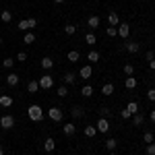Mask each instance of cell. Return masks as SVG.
<instances>
[{
	"mask_svg": "<svg viewBox=\"0 0 155 155\" xmlns=\"http://www.w3.org/2000/svg\"><path fill=\"white\" fill-rule=\"evenodd\" d=\"M106 33H107V37H116V35H118V29L110 25V27H107V29H106Z\"/></svg>",
	"mask_w": 155,
	"mask_h": 155,
	"instance_id": "obj_35",
	"label": "cell"
},
{
	"mask_svg": "<svg viewBox=\"0 0 155 155\" xmlns=\"http://www.w3.org/2000/svg\"><path fill=\"white\" fill-rule=\"evenodd\" d=\"M19 81H21V79H19L17 72H8V74H6V85H8V87H17Z\"/></svg>",
	"mask_w": 155,
	"mask_h": 155,
	"instance_id": "obj_8",
	"label": "cell"
},
{
	"mask_svg": "<svg viewBox=\"0 0 155 155\" xmlns=\"http://www.w3.org/2000/svg\"><path fill=\"white\" fill-rule=\"evenodd\" d=\"M145 153H147V155H155V143H149V145H147Z\"/></svg>",
	"mask_w": 155,
	"mask_h": 155,
	"instance_id": "obj_37",
	"label": "cell"
},
{
	"mask_svg": "<svg viewBox=\"0 0 155 155\" xmlns=\"http://www.w3.org/2000/svg\"><path fill=\"white\" fill-rule=\"evenodd\" d=\"M39 64H41V68H44V71H50V68L54 66V60L50 58V56H46V58H41V62H39Z\"/></svg>",
	"mask_w": 155,
	"mask_h": 155,
	"instance_id": "obj_18",
	"label": "cell"
},
{
	"mask_svg": "<svg viewBox=\"0 0 155 155\" xmlns=\"http://www.w3.org/2000/svg\"><path fill=\"white\" fill-rule=\"evenodd\" d=\"M23 41L27 44V46H29V44H33V41H35V33H33V31H27L25 37H23Z\"/></svg>",
	"mask_w": 155,
	"mask_h": 155,
	"instance_id": "obj_25",
	"label": "cell"
},
{
	"mask_svg": "<svg viewBox=\"0 0 155 155\" xmlns=\"http://www.w3.org/2000/svg\"><path fill=\"white\" fill-rule=\"evenodd\" d=\"M87 60H89V62H99V52L91 50V52L87 54Z\"/></svg>",
	"mask_w": 155,
	"mask_h": 155,
	"instance_id": "obj_27",
	"label": "cell"
},
{
	"mask_svg": "<svg viewBox=\"0 0 155 155\" xmlns=\"http://www.w3.org/2000/svg\"><path fill=\"white\" fill-rule=\"evenodd\" d=\"M37 83H39V89H46V91H48V89L54 87V77H52V74H44V77H39Z\"/></svg>",
	"mask_w": 155,
	"mask_h": 155,
	"instance_id": "obj_3",
	"label": "cell"
},
{
	"mask_svg": "<svg viewBox=\"0 0 155 155\" xmlns=\"http://www.w3.org/2000/svg\"><path fill=\"white\" fill-rule=\"evenodd\" d=\"M95 41H97V37L93 35V33H87V35H85V44H87V46H95Z\"/></svg>",
	"mask_w": 155,
	"mask_h": 155,
	"instance_id": "obj_30",
	"label": "cell"
},
{
	"mask_svg": "<svg viewBox=\"0 0 155 155\" xmlns=\"http://www.w3.org/2000/svg\"><path fill=\"white\" fill-rule=\"evenodd\" d=\"M120 116H122V118H124V120L132 118V114H130V112H128V110H126V107H124V110H120Z\"/></svg>",
	"mask_w": 155,
	"mask_h": 155,
	"instance_id": "obj_40",
	"label": "cell"
},
{
	"mask_svg": "<svg viewBox=\"0 0 155 155\" xmlns=\"http://www.w3.org/2000/svg\"><path fill=\"white\" fill-rule=\"evenodd\" d=\"M27 116H29L31 122H41L44 120V110L39 106H29L27 107Z\"/></svg>",
	"mask_w": 155,
	"mask_h": 155,
	"instance_id": "obj_1",
	"label": "cell"
},
{
	"mask_svg": "<svg viewBox=\"0 0 155 155\" xmlns=\"http://www.w3.org/2000/svg\"><path fill=\"white\" fill-rule=\"evenodd\" d=\"M145 58H147V62H149V60H153L155 58V52H153V50H149V52L145 54Z\"/></svg>",
	"mask_w": 155,
	"mask_h": 155,
	"instance_id": "obj_44",
	"label": "cell"
},
{
	"mask_svg": "<svg viewBox=\"0 0 155 155\" xmlns=\"http://www.w3.org/2000/svg\"><path fill=\"white\" fill-rule=\"evenodd\" d=\"M0 106H2V107H11V106H12V97H11V95H4V93H0Z\"/></svg>",
	"mask_w": 155,
	"mask_h": 155,
	"instance_id": "obj_15",
	"label": "cell"
},
{
	"mask_svg": "<svg viewBox=\"0 0 155 155\" xmlns=\"http://www.w3.org/2000/svg\"><path fill=\"white\" fill-rule=\"evenodd\" d=\"M0 46H2V37H0Z\"/></svg>",
	"mask_w": 155,
	"mask_h": 155,
	"instance_id": "obj_50",
	"label": "cell"
},
{
	"mask_svg": "<svg viewBox=\"0 0 155 155\" xmlns=\"http://www.w3.org/2000/svg\"><path fill=\"white\" fill-rule=\"evenodd\" d=\"M110 114H112V112H110V107H101V110H99V118H107Z\"/></svg>",
	"mask_w": 155,
	"mask_h": 155,
	"instance_id": "obj_36",
	"label": "cell"
},
{
	"mask_svg": "<svg viewBox=\"0 0 155 155\" xmlns=\"http://www.w3.org/2000/svg\"><path fill=\"white\" fill-rule=\"evenodd\" d=\"M91 74H93V68H91V64H85L83 68L79 71V77H81V79H91Z\"/></svg>",
	"mask_w": 155,
	"mask_h": 155,
	"instance_id": "obj_9",
	"label": "cell"
},
{
	"mask_svg": "<svg viewBox=\"0 0 155 155\" xmlns=\"http://www.w3.org/2000/svg\"><path fill=\"white\" fill-rule=\"evenodd\" d=\"M74 81H77V74L74 72H66L64 74V85H72Z\"/></svg>",
	"mask_w": 155,
	"mask_h": 155,
	"instance_id": "obj_23",
	"label": "cell"
},
{
	"mask_svg": "<svg viewBox=\"0 0 155 155\" xmlns=\"http://www.w3.org/2000/svg\"><path fill=\"white\" fill-rule=\"evenodd\" d=\"M81 95H83V97H91V95H93V87H91V85H83Z\"/></svg>",
	"mask_w": 155,
	"mask_h": 155,
	"instance_id": "obj_24",
	"label": "cell"
},
{
	"mask_svg": "<svg viewBox=\"0 0 155 155\" xmlns=\"http://www.w3.org/2000/svg\"><path fill=\"white\" fill-rule=\"evenodd\" d=\"M64 33H66V35H74V33H77V25H66V27H64Z\"/></svg>",
	"mask_w": 155,
	"mask_h": 155,
	"instance_id": "obj_34",
	"label": "cell"
},
{
	"mask_svg": "<svg viewBox=\"0 0 155 155\" xmlns=\"http://www.w3.org/2000/svg\"><path fill=\"white\" fill-rule=\"evenodd\" d=\"M56 95H58V97H66V95H68V89H66V85H60L58 89H56Z\"/></svg>",
	"mask_w": 155,
	"mask_h": 155,
	"instance_id": "obj_31",
	"label": "cell"
},
{
	"mask_svg": "<svg viewBox=\"0 0 155 155\" xmlns=\"http://www.w3.org/2000/svg\"><path fill=\"white\" fill-rule=\"evenodd\" d=\"M0 21H2V23H11L12 21V12L11 11H2L0 12Z\"/></svg>",
	"mask_w": 155,
	"mask_h": 155,
	"instance_id": "obj_20",
	"label": "cell"
},
{
	"mask_svg": "<svg viewBox=\"0 0 155 155\" xmlns=\"http://www.w3.org/2000/svg\"><path fill=\"white\" fill-rule=\"evenodd\" d=\"M107 23L112 25V27H118L120 25V15L116 11H110L107 12Z\"/></svg>",
	"mask_w": 155,
	"mask_h": 155,
	"instance_id": "obj_7",
	"label": "cell"
},
{
	"mask_svg": "<svg viewBox=\"0 0 155 155\" xmlns=\"http://www.w3.org/2000/svg\"><path fill=\"white\" fill-rule=\"evenodd\" d=\"M48 116H50V120L52 122H62V118H64V112L60 110V107H50V112H48Z\"/></svg>",
	"mask_w": 155,
	"mask_h": 155,
	"instance_id": "obj_4",
	"label": "cell"
},
{
	"mask_svg": "<svg viewBox=\"0 0 155 155\" xmlns=\"http://www.w3.org/2000/svg\"><path fill=\"white\" fill-rule=\"evenodd\" d=\"M106 149L107 151H116V147H118V141H116V139H114V137H110V139H106Z\"/></svg>",
	"mask_w": 155,
	"mask_h": 155,
	"instance_id": "obj_13",
	"label": "cell"
},
{
	"mask_svg": "<svg viewBox=\"0 0 155 155\" xmlns=\"http://www.w3.org/2000/svg\"><path fill=\"white\" fill-rule=\"evenodd\" d=\"M27 25H29V29H35L37 19H33V17H29V19H27Z\"/></svg>",
	"mask_w": 155,
	"mask_h": 155,
	"instance_id": "obj_41",
	"label": "cell"
},
{
	"mask_svg": "<svg viewBox=\"0 0 155 155\" xmlns=\"http://www.w3.org/2000/svg\"><path fill=\"white\" fill-rule=\"evenodd\" d=\"M83 114H85V112H83V107H81V106H72L71 107V116H72V118L79 120V118H83Z\"/></svg>",
	"mask_w": 155,
	"mask_h": 155,
	"instance_id": "obj_12",
	"label": "cell"
},
{
	"mask_svg": "<svg viewBox=\"0 0 155 155\" xmlns=\"http://www.w3.org/2000/svg\"><path fill=\"white\" fill-rule=\"evenodd\" d=\"M15 126V116L12 114H4V116H0V128L2 130H8Z\"/></svg>",
	"mask_w": 155,
	"mask_h": 155,
	"instance_id": "obj_2",
	"label": "cell"
},
{
	"mask_svg": "<svg viewBox=\"0 0 155 155\" xmlns=\"http://www.w3.org/2000/svg\"><path fill=\"white\" fill-rule=\"evenodd\" d=\"M110 155H118V153H114V151H110Z\"/></svg>",
	"mask_w": 155,
	"mask_h": 155,
	"instance_id": "obj_49",
	"label": "cell"
},
{
	"mask_svg": "<svg viewBox=\"0 0 155 155\" xmlns=\"http://www.w3.org/2000/svg\"><path fill=\"white\" fill-rule=\"evenodd\" d=\"M95 128H97V132L106 134V132L110 130V122H107V118H99V120H97V124H95Z\"/></svg>",
	"mask_w": 155,
	"mask_h": 155,
	"instance_id": "obj_5",
	"label": "cell"
},
{
	"mask_svg": "<svg viewBox=\"0 0 155 155\" xmlns=\"http://www.w3.org/2000/svg\"><path fill=\"white\" fill-rule=\"evenodd\" d=\"M87 25H89L91 29H97V27H99V17H97V15L89 17V19H87Z\"/></svg>",
	"mask_w": 155,
	"mask_h": 155,
	"instance_id": "obj_19",
	"label": "cell"
},
{
	"mask_svg": "<svg viewBox=\"0 0 155 155\" xmlns=\"http://www.w3.org/2000/svg\"><path fill=\"white\" fill-rule=\"evenodd\" d=\"M15 62H17L15 58H4V60H2V66H4V68H12Z\"/></svg>",
	"mask_w": 155,
	"mask_h": 155,
	"instance_id": "obj_33",
	"label": "cell"
},
{
	"mask_svg": "<svg viewBox=\"0 0 155 155\" xmlns=\"http://www.w3.org/2000/svg\"><path fill=\"white\" fill-rule=\"evenodd\" d=\"M124 48H126V52H130V54H137L141 50V46L137 41H128V44H124Z\"/></svg>",
	"mask_w": 155,
	"mask_h": 155,
	"instance_id": "obj_14",
	"label": "cell"
},
{
	"mask_svg": "<svg viewBox=\"0 0 155 155\" xmlns=\"http://www.w3.org/2000/svg\"><path fill=\"white\" fill-rule=\"evenodd\" d=\"M54 149H56V141H54L52 137H50V139H46V141H44V151H48V153H52Z\"/></svg>",
	"mask_w": 155,
	"mask_h": 155,
	"instance_id": "obj_11",
	"label": "cell"
},
{
	"mask_svg": "<svg viewBox=\"0 0 155 155\" xmlns=\"http://www.w3.org/2000/svg\"><path fill=\"white\" fill-rule=\"evenodd\" d=\"M149 120H151V122H155V110H151V112H149Z\"/></svg>",
	"mask_w": 155,
	"mask_h": 155,
	"instance_id": "obj_46",
	"label": "cell"
},
{
	"mask_svg": "<svg viewBox=\"0 0 155 155\" xmlns=\"http://www.w3.org/2000/svg\"><path fill=\"white\" fill-rule=\"evenodd\" d=\"M147 99H149V101H155V87L147 91Z\"/></svg>",
	"mask_w": 155,
	"mask_h": 155,
	"instance_id": "obj_42",
	"label": "cell"
},
{
	"mask_svg": "<svg viewBox=\"0 0 155 155\" xmlns=\"http://www.w3.org/2000/svg\"><path fill=\"white\" fill-rule=\"evenodd\" d=\"M143 122H145V116H143V114H134V116H132V124H134V126H141Z\"/></svg>",
	"mask_w": 155,
	"mask_h": 155,
	"instance_id": "obj_26",
	"label": "cell"
},
{
	"mask_svg": "<svg viewBox=\"0 0 155 155\" xmlns=\"http://www.w3.org/2000/svg\"><path fill=\"white\" fill-rule=\"evenodd\" d=\"M37 89H39V83H37V81H29V83H27V91H29V93H35Z\"/></svg>",
	"mask_w": 155,
	"mask_h": 155,
	"instance_id": "obj_28",
	"label": "cell"
},
{
	"mask_svg": "<svg viewBox=\"0 0 155 155\" xmlns=\"http://www.w3.org/2000/svg\"><path fill=\"white\" fill-rule=\"evenodd\" d=\"M54 2H56V4H62V2H64V0H54Z\"/></svg>",
	"mask_w": 155,
	"mask_h": 155,
	"instance_id": "obj_48",
	"label": "cell"
},
{
	"mask_svg": "<svg viewBox=\"0 0 155 155\" xmlns=\"http://www.w3.org/2000/svg\"><path fill=\"white\" fill-rule=\"evenodd\" d=\"M112 93H114V85L112 83H106L101 87V95H112Z\"/></svg>",
	"mask_w": 155,
	"mask_h": 155,
	"instance_id": "obj_22",
	"label": "cell"
},
{
	"mask_svg": "<svg viewBox=\"0 0 155 155\" xmlns=\"http://www.w3.org/2000/svg\"><path fill=\"white\" fill-rule=\"evenodd\" d=\"M124 87H126V89H134V87H137V79H134V77H128V79L124 81Z\"/></svg>",
	"mask_w": 155,
	"mask_h": 155,
	"instance_id": "obj_29",
	"label": "cell"
},
{
	"mask_svg": "<svg viewBox=\"0 0 155 155\" xmlns=\"http://www.w3.org/2000/svg\"><path fill=\"white\" fill-rule=\"evenodd\" d=\"M116 29H118V35L122 37V39H126V37L130 35V25L128 23H120Z\"/></svg>",
	"mask_w": 155,
	"mask_h": 155,
	"instance_id": "obj_6",
	"label": "cell"
},
{
	"mask_svg": "<svg viewBox=\"0 0 155 155\" xmlns=\"http://www.w3.org/2000/svg\"><path fill=\"white\" fill-rule=\"evenodd\" d=\"M126 110L134 116V114H139V104H137V101H128V104H126Z\"/></svg>",
	"mask_w": 155,
	"mask_h": 155,
	"instance_id": "obj_21",
	"label": "cell"
},
{
	"mask_svg": "<svg viewBox=\"0 0 155 155\" xmlns=\"http://www.w3.org/2000/svg\"><path fill=\"white\" fill-rule=\"evenodd\" d=\"M149 71H155V58L149 60Z\"/></svg>",
	"mask_w": 155,
	"mask_h": 155,
	"instance_id": "obj_45",
	"label": "cell"
},
{
	"mask_svg": "<svg viewBox=\"0 0 155 155\" xmlns=\"http://www.w3.org/2000/svg\"><path fill=\"white\" fill-rule=\"evenodd\" d=\"M79 58H81V52H79V50H71V52L66 54V60H68V62H77Z\"/></svg>",
	"mask_w": 155,
	"mask_h": 155,
	"instance_id": "obj_17",
	"label": "cell"
},
{
	"mask_svg": "<svg viewBox=\"0 0 155 155\" xmlns=\"http://www.w3.org/2000/svg\"><path fill=\"white\" fill-rule=\"evenodd\" d=\"M143 141L147 145H149V143H155V134H153V132H145V134H143Z\"/></svg>",
	"mask_w": 155,
	"mask_h": 155,
	"instance_id": "obj_32",
	"label": "cell"
},
{
	"mask_svg": "<svg viewBox=\"0 0 155 155\" xmlns=\"http://www.w3.org/2000/svg\"><path fill=\"white\" fill-rule=\"evenodd\" d=\"M124 72H126L128 77H132V72H134V66H132V64H124Z\"/></svg>",
	"mask_w": 155,
	"mask_h": 155,
	"instance_id": "obj_39",
	"label": "cell"
},
{
	"mask_svg": "<svg viewBox=\"0 0 155 155\" xmlns=\"http://www.w3.org/2000/svg\"><path fill=\"white\" fill-rule=\"evenodd\" d=\"M62 132H64V137H72V134L77 132V126H74L72 122H66V124L62 126Z\"/></svg>",
	"mask_w": 155,
	"mask_h": 155,
	"instance_id": "obj_10",
	"label": "cell"
},
{
	"mask_svg": "<svg viewBox=\"0 0 155 155\" xmlns=\"http://www.w3.org/2000/svg\"><path fill=\"white\" fill-rule=\"evenodd\" d=\"M17 27H19L21 31H27V29H29V25H27V19H23V21H19V25H17Z\"/></svg>",
	"mask_w": 155,
	"mask_h": 155,
	"instance_id": "obj_38",
	"label": "cell"
},
{
	"mask_svg": "<svg viewBox=\"0 0 155 155\" xmlns=\"http://www.w3.org/2000/svg\"><path fill=\"white\" fill-rule=\"evenodd\" d=\"M0 155H4V147L2 145H0Z\"/></svg>",
	"mask_w": 155,
	"mask_h": 155,
	"instance_id": "obj_47",
	"label": "cell"
},
{
	"mask_svg": "<svg viewBox=\"0 0 155 155\" xmlns=\"http://www.w3.org/2000/svg\"><path fill=\"white\" fill-rule=\"evenodd\" d=\"M17 60H19V62H25V60H27V54H25V52H19V54H17Z\"/></svg>",
	"mask_w": 155,
	"mask_h": 155,
	"instance_id": "obj_43",
	"label": "cell"
},
{
	"mask_svg": "<svg viewBox=\"0 0 155 155\" xmlns=\"http://www.w3.org/2000/svg\"><path fill=\"white\" fill-rule=\"evenodd\" d=\"M83 132H85V137H87V139H93V137L97 134V128L89 124V126H85V128H83Z\"/></svg>",
	"mask_w": 155,
	"mask_h": 155,
	"instance_id": "obj_16",
	"label": "cell"
}]
</instances>
